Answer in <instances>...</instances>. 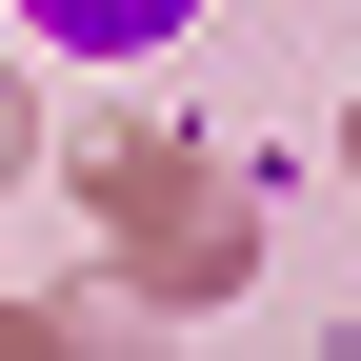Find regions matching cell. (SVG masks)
<instances>
[{"instance_id": "6da1fadb", "label": "cell", "mask_w": 361, "mask_h": 361, "mask_svg": "<svg viewBox=\"0 0 361 361\" xmlns=\"http://www.w3.org/2000/svg\"><path fill=\"white\" fill-rule=\"evenodd\" d=\"M40 20H61V40H161L180 0H40Z\"/></svg>"}]
</instances>
